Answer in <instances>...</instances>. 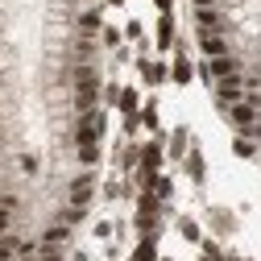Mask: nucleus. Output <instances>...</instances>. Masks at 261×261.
<instances>
[{"instance_id":"obj_1","label":"nucleus","mask_w":261,"mask_h":261,"mask_svg":"<svg viewBox=\"0 0 261 261\" xmlns=\"http://www.w3.org/2000/svg\"><path fill=\"white\" fill-rule=\"evenodd\" d=\"M158 212H162V199H158V195L153 191H141L137 195V232L145 237V232H158Z\"/></svg>"},{"instance_id":"obj_2","label":"nucleus","mask_w":261,"mask_h":261,"mask_svg":"<svg viewBox=\"0 0 261 261\" xmlns=\"http://www.w3.org/2000/svg\"><path fill=\"white\" fill-rule=\"evenodd\" d=\"M212 87H216V104H220V108H232V104L245 100V87H249V83H245L241 75H228V79H220V83H212Z\"/></svg>"},{"instance_id":"obj_3","label":"nucleus","mask_w":261,"mask_h":261,"mask_svg":"<svg viewBox=\"0 0 261 261\" xmlns=\"http://www.w3.org/2000/svg\"><path fill=\"white\" fill-rule=\"evenodd\" d=\"M199 75H203L207 83H220V79H228V75H237V58H232V54H220V58H203Z\"/></svg>"},{"instance_id":"obj_4","label":"nucleus","mask_w":261,"mask_h":261,"mask_svg":"<svg viewBox=\"0 0 261 261\" xmlns=\"http://www.w3.org/2000/svg\"><path fill=\"white\" fill-rule=\"evenodd\" d=\"M224 112H228V124H232L237 133H245V137L253 133V124H257V108H253L249 100H241V104H232V108H224Z\"/></svg>"},{"instance_id":"obj_5","label":"nucleus","mask_w":261,"mask_h":261,"mask_svg":"<svg viewBox=\"0 0 261 261\" xmlns=\"http://www.w3.org/2000/svg\"><path fill=\"white\" fill-rule=\"evenodd\" d=\"M195 79V62L187 58V46L178 42V50H174V62H170V83H178V87H187Z\"/></svg>"},{"instance_id":"obj_6","label":"nucleus","mask_w":261,"mask_h":261,"mask_svg":"<svg viewBox=\"0 0 261 261\" xmlns=\"http://www.w3.org/2000/svg\"><path fill=\"white\" fill-rule=\"evenodd\" d=\"M91 191H95V178H91V170H87V174L71 178V191H67V195H71L75 207H87V203H91Z\"/></svg>"},{"instance_id":"obj_7","label":"nucleus","mask_w":261,"mask_h":261,"mask_svg":"<svg viewBox=\"0 0 261 261\" xmlns=\"http://www.w3.org/2000/svg\"><path fill=\"white\" fill-rule=\"evenodd\" d=\"M137 67H141V79H145L149 87H158V83L170 79V67H166V62H158V58H141Z\"/></svg>"},{"instance_id":"obj_8","label":"nucleus","mask_w":261,"mask_h":261,"mask_svg":"<svg viewBox=\"0 0 261 261\" xmlns=\"http://www.w3.org/2000/svg\"><path fill=\"white\" fill-rule=\"evenodd\" d=\"M128 261H158V232H145V237L137 241V249H133Z\"/></svg>"},{"instance_id":"obj_9","label":"nucleus","mask_w":261,"mask_h":261,"mask_svg":"<svg viewBox=\"0 0 261 261\" xmlns=\"http://www.w3.org/2000/svg\"><path fill=\"white\" fill-rule=\"evenodd\" d=\"M158 50H174V17L170 13L158 17Z\"/></svg>"},{"instance_id":"obj_10","label":"nucleus","mask_w":261,"mask_h":261,"mask_svg":"<svg viewBox=\"0 0 261 261\" xmlns=\"http://www.w3.org/2000/svg\"><path fill=\"white\" fill-rule=\"evenodd\" d=\"M199 50H203V58H220V54H228L224 34H199Z\"/></svg>"},{"instance_id":"obj_11","label":"nucleus","mask_w":261,"mask_h":261,"mask_svg":"<svg viewBox=\"0 0 261 261\" xmlns=\"http://www.w3.org/2000/svg\"><path fill=\"white\" fill-rule=\"evenodd\" d=\"M116 108H120L124 116H137V108H141V95H137V87H120V100H116Z\"/></svg>"},{"instance_id":"obj_12","label":"nucleus","mask_w":261,"mask_h":261,"mask_svg":"<svg viewBox=\"0 0 261 261\" xmlns=\"http://www.w3.org/2000/svg\"><path fill=\"white\" fill-rule=\"evenodd\" d=\"M67 241H71V224H62V220L42 232V245H67Z\"/></svg>"},{"instance_id":"obj_13","label":"nucleus","mask_w":261,"mask_h":261,"mask_svg":"<svg viewBox=\"0 0 261 261\" xmlns=\"http://www.w3.org/2000/svg\"><path fill=\"white\" fill-rule=\"evenodd\" d=\"M75 158H79V166H83V170L100 166V141H95V145H75Z\"/></svg>"},{"instance_id":"obj_14","label":"nucleus","mask_w":261,"mask_h":261,"mask_svg":"<svg viewBox=\"0 0 261 261\" xmlns=\"http://www.w3.org/2000/svg\"><path fill=\"white\" fill-rule=\"evenodd\" d=\"M79 34H95V29H104V17L95 13V9H87V13H79Z\"/></svg>"},{"instance_id":"obj_15","label":"nucleus","mask_w":261,"mask_h":261,"mask_svg":"<svg viewBox=\"0 0 261 261\" xmlns=\"http://www.w3.org/2000/svg\"><path fill=\"white\" fill-rule=\"evenodd\" d=\"M182 158H187V174H191L195 182H203V170H207V166H203V153L191 149V153H182Z\"/></svg>"},{"instance_id":"obj_16","label":"nucleus","mask_w":261,"mask_h":261,"mask_svg":"<svg viewBox=\"0 0 261 261\" xmlns=\"http://www.w3.org/2000/svg\"><path fill=\"white\" fill-rule=\"evenodd\" d=\"M187 141H191V133L178 124L174 133H170V149H166V153H170V158H182V153H187Z\"/></svg>"},{"instance_id":"obj_17","label":"nucleus","mask_w":261,"mask_h":261,"mask_svg":"<svg viewBox=\"0 0 261 261\" xmlns=\"http://www.w3.org/2000/svg\"><path fill=\"white\" fill-rule=\"evenodd\" d=\"M149 191L158 195V199H162V203H166V199H170V195H174V182H170L166 174H153V182H149Z\"/></svg>"},{"instance_id":"obj_18","label":"nucleus","mask_w":261,"mask_h":261,"mask_svg":"<svg viewBox=\"0 0 261 261\" xmlns=\"http://www.w3.org/2000/svg\"><path fill=\"white\" fill-rule=\"evenodd\" d=\"M137 120L149 128V133H158V100H149L145 108H137Z\"/></svg>"},{"instance_id":"obj_19","label":"nucleus","mask_w":261,"mask_h":261,"mask_svg":"<svg viewBox=\"0 0 261 261\" xmlns=\"http://www.w3.org/2000/svg\"><path fill=\"white\" fill-rule=\"evenodd\" d=\"M58 220L75 228V224H83V220H87V207H75V203H71V207H62V212H58Z\"/></svg>"},{"instance_id":"obj_20","label":"nucleus","mask_w":261,"mask_h":261,"mask_svg":"<svg viewBox=\"0 0 261 261\" xmlns=\"http://www.w3.org/2000/svg\"><path fill=\"white\" fill-rule=\"evenodd\" d=\"M178 232H182V241H191V245L203 241V232H199V224H195V220H178Z\"/></svg>"},{"instance_id":"obj_21","label":"nucleus","mask_w":261,"mask_h":261,"mask_svg":"<svg viewBox=\"0 0 261 261\" xmlns=\"http://www.w3.org/2000/svg\"><path fill=\"white\" fill-rule=\"evenodd\" d=\"M232 153H237V158H253V153H257V145H253L245 133H237V141H232Z\"/></svg>"},{"instance_id":"obj_22","label":"nucleus","mask_w":261,"mask_h":261,"mask_svg":"<svg viewBox=\"0 0 261 261\" xmlns=\"http://www.w3.org/2000/svg\"><path fill=\"white\" fill-rule=\"evenodd\" d=\"M0 261H17V237H0Z\"/></svg>"},{"instance_id":"obj_23","label":"nucleus","mask_w":261,"mask_h":261,"mask_svg":"<svg viewBox=\"0 0 261 261\" xmlns=\"http://www.w3.org/2000/svg\"><path fill=\"white\" fill-rule=\"evenodd\" d=\"M38 261H62V249L58 245H42L38 249Z\"/></svg>"},{"instance_id":"obj_24","label":"nucleus","mask_w":261,"mask_h":261,"mask_svg":"<svg viewBox=\"0 0 261 261\" xmlns=\"http://www.w3.org/2000/svg\"><path fill=\"white\" fill-rule=\"evenodd\" d=\"M120 38H124V34H120L116 25H104V46H112V50H116V46H120Z\"/></svg>"},{"instance_id":"obj_25","label":"nucleus","mask_w":261,"mask_h":261,"mask_svg":"<svg viewBox=\"0 0 261 261\" xmlns=\"http://www.w3.org/2000/svg\"><path fill=\"white\" fill-rule=\"evenodd\" d=\"M199 245H203V253H207L212 261H224V249H220L216 241H199Z\"/></svg>"},{"instance_id":"obj_26","label":"nucleus","mask_w":261,"mask_h":261,"mask_svg":"<svg viewBox=\"0 0 261 261\" xmlns=\"http://www.w3.org/2000/svg\"><path fill=\"white\" fill-rule=\"evenodd\" d=\"M124 38L137 42V38H141V21H128V25H124Z\"/></svg>"},{"instance_id":"obj_27","label":"nucleus","mask_w":261,"mask_h":261,"mask_svg":"<svg viewBox=\"0 0 261 261\" xmlns=\"http://www.w3.org/2000/svg\"><path fill=\"white\" fill-rule=\"evenodd\" d=\"M9 224H13V212H5V207H0V237L9 232Z\"/></svg>"},{"instance_id":"obj_28","label":"nucleus","mask_w":261,"mask_h":261,"mask_svg":"<svg viewBox=\"0 0 261 261\" xmlns=\"http://www.w3.org/2000/svg\"><path fill=\"white\" fill-rule=\"evenodd\" d=\"M153 5H158V13H170V9H174V0H153Z\"/></svg>"},{"instance_id":"obj_29","label":"nucleus","mask_w":261,"mask_h":261,"mask_svg":"<svg viewBox=\"0 0 261 261\" xmlns=\"http://www.w3.org/2000/svg\"><path fill=\"white\" fill-rule=\"evenodd\" d=\"M195 9H216V0H195Z\"/></svg>"},{"instance_id":"obj_30","label":"nucleus","mask_w":261,"mask_h":261,"mask_svg":"<svg viewBox=\"0 0 261 261\" xmlns=\"http://www.w3.org/2000/svg\"><path fill=\"white\" fill-rule=\"evenodd\" d=\"M108 5H116V9H120V5H124V0H108Z\"/></svg>"},{"instance_id":"obj_31","label":"nucleus","mask_w":261,"mask_h":261,"mask_svg":"<svg viewBox=\"0 0 261 261\" xmlns=\"http://www.w3.org/2000/svg\"><path fill=\"white\" fill-rule=\"evenodd\" d=\"M257 124H261V104H257Z\"/></svg>"},{"instance_id":"obj_32","label":"nucleus","mask_w":261,"mask_h":261,"mask_svg":"<svg viewBox=\"0 0 261 261\" xmlns=\"http://www.w3.org/2000/svg\"><path fill=\"white\" fill-rule=\"evenodd\" d=\"M199 261H212V257H207V253H203V257H199Z\"/></svg>"},{"instance_id":"obj_33","label":"nucleus","mask_w":261,"mask_h":261,"mask_svg":"<svg viewBox=\"0 0 261 261\" xmlns=\"http://www.w3.org/2000/svg\"><path fill=\"white\" fill-rule=\"evenodd\" d=\"M83 5H95V0H83Z\"/></svg>"},{"instance_id":"obj_34","label":"nucleus","mask_w":261,"mask_h":261,"mask_svg":"<svg viewBox=\"0 0 261 261\" xmlns=\"http://www.w3.org/2000/svg\"><path fill=\"white\" fill-rule=\"evenodd\" d=\"M158 261H170V257H158Z\"/></svg>"},{"instance_id":"obj_35","label":"nucleus","mask_w":261,"mask_h":261,"mask_svg":"<svg viewBox=\"0 0 261 261\" xmlns=\"http://www.w3.org/2000/svg\"><path fill=\"white\" fill-rule=\"evenodd\" d=\"M232 261H241V257H232Z\"/></svg>"}]
</instances>
